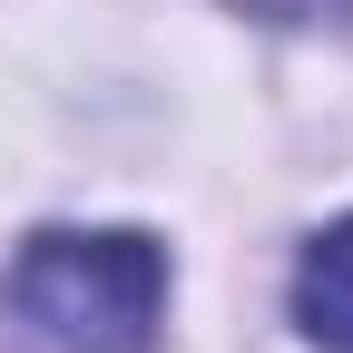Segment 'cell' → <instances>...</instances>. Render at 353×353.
Returning a JSON list of instances; mask_svg holds the SVG:
<instances>
[{"instance_id": "3957f363", "label": "cell", "mask_w": 353, "mask_h": 353, "mask_svg": "<svg viewBox=\"0 0 353 353\" xmlns=\"http://www.w3.org/2000/svg\"><path fill=\"white\" fill-rule=\"evenodd\" d=\"M236 10H255V20H294V30H304V20H343L353 0H236Z\"/></svg>"}, {"instance_id": "6da1fadb", "label": "cell", "mask_w": 353, "mask_h": 353, "mask_svg": "<svg viewBox=\"0 0 353 353\" xmlns=\"http://www.w3.org/2000/svg\"><path fill=\"white\" fill-rule=\"evenodd\" d=\"M10 314L59 353H148L167 324V245L138 226H39L10 255Z\"/></svg>"}, {"instance_id": "7a4b0ae2", "label": "cell", "mask_w": 353, "mask_h": 353, "mask_svg": "<svg viewBox=\"0 0 353 353\" xmlns=\"http://www.w3.org/2000/svg\"><path fill=\"white\" fill-rule=\"evenodd\" d=\"M294 324L324 353H353V216L294 255Z\"/></svg>"}]
</instances>
